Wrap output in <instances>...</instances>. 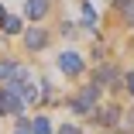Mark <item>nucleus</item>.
I'll return each mask as SVG.
<instances>
[{"instance_id": "f257e3e1", "label": "nucleus", "mask_w": 134, "mask_h": 134, "mask_svg": "<svg viewBox=\"0 0 134 134\" xmlns=\"http://www.w3.org/2000/svg\"><path fill=\"white\" fill-rule=\"evenodd\" d=\"M59 69L69 72V76H79L83 72V55H79V52H62L59 55Z\"/></svg>"}, {"instance_id": "f03ea898", "label": "nucleus", "mask_w": 134, "mask_h": 134, "mask_svg": "<svg viewBox=\"0 0 134 134\" xmlns=\"http://www.w3.org/2000/svg\"><path fill=\"white\" fill-rule=\"evenodd\" d=\"M45 41H48V31L45 28H24V45H28L31 52L45 48Z\"/></svg>"}, {"instance_id": "7ed1b4c3", "label": "nucleus", "mask_w": 134, "mask_h": 134, "mask_svg": "<svg viewBox=\"0 0 134 134\" xmlns=\"http://www.w3.org/2000/svg\"><path fill=\"white\" fill-rule=\"evenodd\" d=\"M96 93H100L96 86H86L83 93H79V96H76V103H72V107H76V110H90V107L96 103Z\"/></svg>"}, {"instance_id": "20e7f679", "label": "nucleus", "mask_w": 134, "mask_h": 134, "mask_svg": "<svg viewBox=\"0 0 134 134\" xmlns=\"http://www.w3.org/2000/svg\"><path fill=\"white\" fill-rule=\"evenodd\" d=\"M45 10H48V0H28V17L31 21L45 17Z\"/></svg>"}, {"instance_id": "39448f33", "label": "nucleus", "mask_w": 134, "mask_h": 134, "mask_svg": "<svg viewBox=\"0 0 134 134\" xmlns=\"http://www.w3.org/2000/svg\"><path fill=\"white\" fill-rule=\"evenodd\" d=\"M17 72H21V65H14V62H0V79H17Z\"/></svg>"}, {"instance_id": "423d86ee", "label": "nucleus", "mask_w": 134, "mask_h": 134, "mask_svg": "<svg viewBox=\"0 0 134 134\" xmlns=\"http://www.w3.org/2000/svg\"><path fill=\"white\" fill-rule=\"evenodd\" d=\"M31 134H52V120H48V117H38V120L31 124Z\"/></svg>"}, {"instance_id": "0eeeda50", "label": "nucleus", "mask_w": 134, "mask_h": 134, "mask_svg": "<svg viewBox=\"0 0 134 134\" xmlns=\"http://www.w3.org/2000/svg\"><path fill=\"white\" fill-rule=\"evenodd\" d=\"M79 17H83V24H90V28L96 24V10H93L90 4H83V7H79Z\"/></svg>"}, {"instance_id": "6e6552de", "label": "nucleus", "mask_w": 134, "mask_h": 134, "mask_svg": "<svg viewBox=\"0 0 134 134\" xmlns=\"http://www.w3.org/2000/svg\"><path fill=\"white\" fill-rule=\"evenodd\" d=\"M0 24H4V31H10V35L21 31V17H7V14H4V21H0Z\"/></svg>"}, {"instance_id": "1a4fd4ad", "label": "nucleus", "mask_w": 134, "mask_h": 134, "mask_svg": "<svg viewBox=\"0 0 134 134\" xmlns=\"http://www.w3.org/2000/svg\"><path fill=\"white\" fill-rule=\"evenodd\" d=\"M110 79H117V72L107 65V69H100V76H96V83H110Z\"/></svg>"}, {"instance_id": "9d476101", "label": "nucleus", "mask_w": 134, "mask_h": 134, "mask_svg": "<svg viewBox=\"0 0 134 134\" xmlns=\"http://www.w3.org/2000/svg\"><path fill=\"white\" fill-rule=\"evenodd\" d=\"M100 120H107V124H114V120H117V107H107V110L100 114Z\"/></svg>"}, {"instance_id": "9b49d317", "label": "nucleus", "mask_w": 134, "mask_h": 134, "mask_svg": "<svg viewBox=\"0 0 134 134\" xmlns=\"http://www.w3.org/2000/svg\"><path fill=\"white\" fill-rule=\"evenodd\" d=\"M59 134H79V131H76V127H72V124H65V127H62V131H59Z\"/></svg>"}, {"instance_id": "f8f14e48", "label": "nucleus", "mask_w": 134, "mask_h": 134, "mask_svg": "<svg viewBox=\"0 0 134 134\" xmlns=\"http://www.w3.org/2000/svg\"><path fill=\"white\" fill-rule=\"evenodd\" d=\"M127 90H131V93H134V72H131V76H127Z\"/></svg>"}, {"instance_id": "ddd939ff", "label": "nucleus", "mask_w": 134, "mask_h": 134, "mask_svg": "<svg viewBox=\"0 0 134 134\" xmlns=\"http://www.w3.org/2000/svg\"><path fill=\"white\" fill-rule=\"evenodd\" d=\"M0 114H4V93H0Z\"/></svg>"}, {"instance_id": "4468645a", "label": "nucleus", "mask_w": 134, "mask_h": 134, "mask_svg": "<svg viewBox=\"0 0 134 134\" xmlns=\"http://www.w3.org/2000/svg\"><path fill=\"white\" fill-rule=\"evenodd\" d=\"M0 21H4V7H0Z\"/></svg>"}]
</instances>
